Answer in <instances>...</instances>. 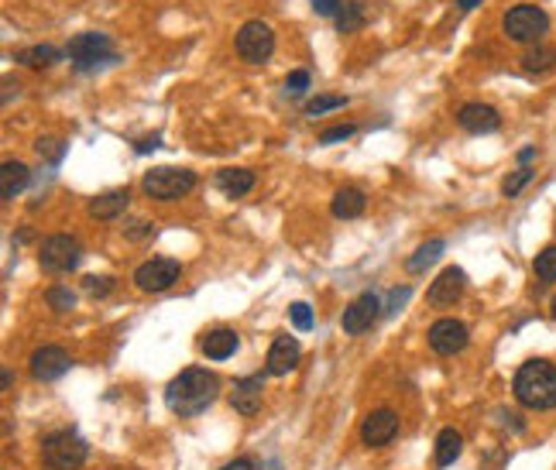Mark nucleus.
Returning <instances> with one entry per match:
<instances>
[{
    "label": "nucleus",
    "mask_w": 556,
    "mask_h": 470,
    "mask_svg": "<svg viewBox=\"0 0 556 470\" xmlns=\"http://www.w3.org/2000/svg\"><path fill=\"white\" fill-rule=\"evenodd\" d=\"M124 234L134 237V240H141V237L152 234V223H148V220H134V223L128 227V231H124Z\"/></svg>",
    "instance_id": "39"
},
{
    "label": "nucleus",
    "mask_w": 556,
    "mask_h": 470,
    "mask_svg": "<svg viewBox=\"0 0 556 470\" xmlns=\"http://www.w3.org/2000/svg\"><path fill=\"white\" fill-rule=\"evenodd\" d=\"M460 450H464V436L457 429H440V436H436V464L450 467L453 460L460 457Z\"/></svg>",
    "instance_id": "23"
},
{
    "label": "nucleus",
    "mask_w": 556,
    "mask_h": 470,
    "mask_svg": "<svg viewBox=\"0 0 556 470\" xmlns=\"http://www.w3.org/2000/svg\"><path fill=\"white\" fill-rule=\"evenodd\" d=\"M289 319H292V326L295 330H313V309L306 306V302H295V306H289Z\"/></svg>",
    "instance_id": "32"
},
{
    "label": "nucleus",
    "mask_w": 556,
    "mask_h": 470,
    "mask_svg": "<svg viewBox=\"0 0 556 470\" xmlns=\"http://www.w3.org/2000/svg\"><path fill=\"white\" fill-rule=\"evenodd\" d=\"M464 286H467V275H464V268H443L436 278H433V286H429V302L433 306H453L460 295H464Z\"/></svg>",
    "instance_id": "14"
},
{
    "label": "nucleus",
    "mask_w": 556,
    "mask_h": 470,
    "mask_svg": "<svg viewBox=\"0 0 556 470\" xmlns=\"http://www.w3.org/2000/svg\"><path fill=\"white\" fill-rule=\"evenodd\" d=\"M337 106H347V97H317V100H309L306 104V117H319V114H326V110H337Z\"/></svg>",
    "instance_id": "31"
},
{
    "label": "nucleus",
    "mask_w": 556,
    "mask_h": 470,
    "mask_svg": "<svg viewBox=\"0 0 556 470\" xmlns=\"http://www.w3.org/2000/svg\"><path fill=\"white\" fill-rule=\"evenodd\" d=\"M238 55L251 66H262L275 52V31L265 21H244L238 27Z\"/></svg>",
    "instance_id": "7"
},
{
    "label": "nucleus",
    "mask_w": 556,
    "mask_h": 470,
    "mask_svg": "<svg viewBox=\"0 0 556 470\" xmlns=\"http://www.w3.org/2000/svg\"><path fill=\"white\" fill-rule=\"evenodd\" d=\"M477 4H484V0H457V7H460V11H474Z\"/></svg>",
    "instance_id": "43"
},
{
    "label": "nucleus",
    "mask_w": 556,
    "mask_h": 470,
    "mask_svg": "<svg viewBox=\"0 0 556 470\" xmlns=\"http://www.w3.org/2000/svg\"><path fill=\"white\" fill-rule=\"evenodd\" d=\"M532 158H536V148H522V152H519V161H522V168H529Z\"/></svg>",
    "instance_id": "42"
},
{
    "label": "nucleus",
    "mask_w": 556,
    "mask_h": 470,
    "mask_svg": "<svg viewBox=\"0 0 556 470\" xmlns=\"http://www.w3.org/2000/svg\"><path fill=\"white\" fill-rule=\"evenodd\" d=\"M341 7H344V0H313V11L319 18H337Z\"/></svg>",
    "instance_id": "38"
},
{
    "label": "nucleus",
    "mask_w": 556,
    "mask_h": 470,
    "mask_svg": "<svg viewBox=\"0 0 556 470\" xmlns=\"http://www.w3.org/2000/svg\"><path fill=\"white\" fill-rule=\"evenodd\" d=\"M532 176H536L532 168H519V172H512V176H508V179L502 183V196L515 200V196H519V192H522V189L532 183Z\"/></svg>",
    "instance_id": "30"
},
{
    "label": "nucleus",
    "mask_w": 556,
    "mask_h": 470,
    "mask_svg": "<svg viewBox=\"0 0 556 470\" xmlns=\"http://www.w3.org/2000/svg\"><path fill=\"white\" fill-rule=\"evenodd\" d=\"M532 271H536V278H539V282H556V244L543 247V251L536 255Z\"/></svg>",
    "instance_id": "27"
},
{
    "label": "nucleus",
    "mask_w": 556,
    "mask_h": 470,
    "mask_svg": "<svg viewBox=\"0 0 556 470\" xmlns=\"http://www.w3.org/2000/svg\"><path fill=\"white\" fill-rule=\"evenodd\" d=\"M361 25H364V7H361L357 0L344 4V7H341V14H337V31L350 35V31H357Z\"/></svg>",
    "instance_id": "28"
},
{
    "label": "nucleus",
    "mask_w": 556,
    "mask_h": 470,
    "mask_svg": "<svg viewBox=\"0 0 556 470\" xmlns=\"http://www.w3.org/2000/svg\"><path fill=\"white\" fill-rule=\"evenodd\" d=\"M354 134H357L354 124H337V128H326V131L319 134V145H337V141H347Z\"/></svg>",
    "instance_id": "33"
},
{
    "label": "nucleus",
    "mask_w": 556,
    "mask_h": 470,
    "mask_svg": "<svg viewBox=\"0 0 556 470\" xmlns=\"http://www.w3.org/2000/svg\"><path fill=\"white\" fill-rule=\"evenodd\" d=\"M62 59V52L55 49V45H35V49H25V52H18V62L27 66V69H49Z\"/></svg>",
    "instance_id": "25"
},
{
    "label": "nucleus",
    "mask_w": 556,
    "mask_h": 470,
    "mask_svg": "<svg viewBox=\"0 0 556 470\" xmlns=\"http://www.w3.org/2000/svg\"><path fill=\"white\" fill-rule=\"evenodd\" d=\"M192 185H196V172H192V168H176V165H159V168H148V172H145V179H141L145 196L161 200V203L183 200Z\"/></svg>",
    "instance_id": "4"
},
{
    "label": "nucleus",
    "mask_w": 556,
    "mask_h": 470,
    "mask_svg": "<svg viewBox=\"0 0 556 470\" xmlns=\"http://www.w3.org/2000/svg\"><path fill=\"white\" fill-rule=\"evenodd\" d=\"M62 152H66V145H62L59 137H42V141H38V155L49 158V161H59Z\"/></svg>",
    "instance_id": "34"
},
{
    "label": "nucleus",
    "mask_w": 556,
    "mask_h": 470,
    "mask_svg": "<svg viewBox=\"0 0 556 470\" xmlns=\"http://www.w3.org/2000/svg\"><path fill=\"white\" fill-rule=\"evenodd\" d=\"M82 258V247L76 237L69 234H52L45 244H42V255H38V262L45 271H55V275H62V271H73Z\"/></svg>",
    "instance_id": "8"
},
{
    "label": "nucleus",
    "mask_w": 556,
    "mask_h": 470,
    "mask_svg": "<svg viewBox=\"0 0 556 470\" xmlns=\"http://www.w3.org/2000/svg\"><path fill=\"white\" fill-rule=\"evenodd\" d=\"M457 124L471 134H491L502 128V117L498 110L488 104H464L457 110Z\"/></svg>",
    "instance_id": "15"
},
{
    "label": "nucleus",
    "mask_w": 556,
    "mask_h": 470,
    "mask_svg": "<svg viewBox=\"0 0 556 470\" xmlns=\"http://www.w3.org/2000/svg\"><path fill=\"white\" fill-rule=\"evenodd\" d=\"M295 364H299V343H295L292 337L271 340V350H268V374L282 378V374L295 371Z\"/></svg>",
    "instance_id": "17"
},
{
    "label": "nucleus",
    "mask_w": 556,
    "mask_h": 470,
    "mask_svg": "<svg viewBox=\"0 0 556 470\" xmlns=\"http://www.w3.org/2000/svg\"><path fill=\"white\" fill-rule=\"evenodd\" d=\"M364 207H368V196L357 189V185H347V189H341L337 196H333V216H341V220H354V216H361L364 213Z\"/></svg>",
    "instance_id": "22"
},
{
    "label": "nucleus",
    "mask_w": 556,
    "mask_h": 470,
    "mask_svg": "<svg viewBox=\"0 0 556 470\" xmlns=\"http://www.w3.org/2000/svg\"><path fill=\"white\" fill-rule=\"evenodd\" d=\"M378 313H381V299L374 295V292H364V295H357L350 306H347L344 313V333H350V337H361V333H368L371 323L378 319Z\"/></svg>",
    "instance_id": "11"
},
{
    "label": "nucleus",
    "mask_w": 556,
    "mask_h": 470,
    "mask_svg": "<svg viewBox=\"0 0 556 470\" xmlns=\"http://www.w3.org/2000/svg\"><path fill=\"white\" fill-rule=\"evenodd\" d=\"M286 90H289L292 97L306 93V90H309V73H306V69H295V73H289V79H286Z\"/></svg>",
    "instance_id": "35"
},
{
    "label": "nucleus",
    "mask_w": 556,
    "mask_h": 470,
    "mask_svg": "<svg viewBox=\"0 0 556 470\" xmlns=\"http://www.w3.org/2000/svg\"><path fill=\"white\" fill-rule=\"evenodd\" d=\"M131 203V189H110L100 192L97 200H90V216L93 220H117Z\"/></svg>",
    "instance_id": "18"
},
{
    "label": "nucleus",
    "mask_w": 556,
    "mask_h": 470,
    "mask_svg": "<svg viewBox=\"0 0 556 470\" xmlns=\"http://www.w3.org/2000/svg\"><path fill=\"white\" fill-rule=\"evenodd\" d=\"M220 470H255V464L247 460V457H238V460H231V464H223Z\"/></svg>",
    "instance_id": "40"
},
{
    "label": "nucleus",
    "mask_w": 556,
    "mask_h": 470,
    "mask_svg": "<svg viewBox=\"0 0 556 470\" xmlns=\"http://www.w3.org/2000/svg\"><path fill=\"white\" fill-rule=\"evenodd\" d=\"M395 433H398V416L392 409H374V412H368L364 422H361V440L368 446L392 443Z\"/></svg>",
    "instance_id": "13"
},
{
    "label": "nucleus",
    "mask_w": 556,
    "mask_h": 470,
    "mask_svg": "<svg viewBox=\"0 0 556 470\" xmlns=\"http://www.w3.org/2000/svg\"><path fill=\"white\" fill-rule=\"evenodd\" d=\"M69 59H73V69L93 73V69H100L106 62H114L117 55H114V45H110L106 35H100V31H82V35H76L69 42Z\"/></svg>",
    "instance_id": "6"
},
{
    "label": "nucleus",
    "mask_w": 556,
    "mask_h": 470,
    "mask_svg": "<svg viewBox=\"0 0 556 470\" xmlns=\"http://www.w3.org/2000/svg\"><path fill=\"white\" fill-rule=\"evenodd\" d=\"M27 183H31V168H27L25 161H14V158H11V161L0 165V196H4V200L21 196Z\"/></svg>",
    "instance_id": "19"
},
{
    "label": "nucleus",
    "mask_w": 556,
    "mask_h": 470,
    "mask_svg": "<svg viewBox=\"0 0 556 470\" xmlns=\"http://www.w3.org/2000/svg\"><path fill=\"white\" fill-rule=\"evenodd\" d=\"M550 313H553V319H556V299L550 302Z\"/></svg>",
    "instance_id": "44"
},
{
    "label": "nucleus",
    "mask_w": 556,
    "mask_h": 470,
    "mask_svg": "<svg viewBox=\"0 0 556 470\" xmlns=\"http://www.w3.org/2000/svg\"><path fill=\"white\" fill-rule=\"evenodd\" d=\"M262 385H265V374H251L234 385L231 392V405L238 409V416H258L262 409Z\"/></svg>",
    "instance_id": "16"
},
{
    "label": "nucleus",
    "mask_w": 556,
    "mask_h": 470,
    "mask_svg": "<svg viewBox=\"0 0 556 470\" xmlns=\"http://www.w3.org/2000/svg\"><path fill=\"white\" fill-rule=\"evenodd\" d=\"M45 302L52 306L55 313H69V309H76V292H73V288L55 286L45 292Z\"/></svg>",
    "instance_id": "29"
},
{
    "label": "nucleus",
    "mask_w": 556,
    "mask_h": 470,
    "mask_svg": "<svg viewBox=\"0 0 556 470\" xmlns=\"http://www.w3.org/2000/svg\"><path fill=\"white\" fill-rule=\"evenodd\" d=\"M152 148H159V134H152V137H145L141 145H137V152L145 155V152H152Z\"/></svg>",
    "instance_id": "41"
},
{
    "label": "nucleus",
    "mask_w": 556,
    "mask_h": 470,
    "mask_svg": "<svg viewBox=\"0 0 556 470\" xmlns=\"http://www.w3.org/2000/svg\"><path fill=\"white\" fill-rule=\"evenodd\" d=\"M220 395V378L207 367H185L179 378H172V385L165 388V402L172 412L179 416H200L203 409H210Z\"/></svg>",
    "instance_id": "1"
},
{
    "label": "nucleus",
    "mask_w": 556,
    "mask_h": 470,
    "mask_svg": "<svg viewBox=\"0 0 556 470\" xmlns=\"http://www.w3.org/2000/svg\"><path fill=\"white\" fill-rule=\"evenodd\" d=\"M234 350H238V333L227 330V326H216V330H210V333L203 337V354H207L210 361H227Z\"/></svg>",
    "instance_id": "21"
},
{
    "label": "nucleus",
    "mask_w": 556,
    "mask_h": 470,
    "mask_svg": "<svg viewBox=\"0 0 556 470\" xmlns=\"http://www.w3.org/2000/svg\"><path fill=\"white\" fill-rule=\"evenodd\" d=\"M27 367H31V378L35 381H55V378H62L69 367H73V361H69V354L62 350V347H38L35 354H31V361H27Z\"/></svg>",
    "instance_id": "12"
},
{
    "label": "nucleus",
    "mask_w": 556,
    "mask_h": 470,
    "mask_svg": "<svg viewBox=\"0 0 556 470\" xmlns=\"http://www.w3.org/2000/svg\"><path fill=\"white\" fill-rule=\"evenodd\" d=\"M556 66V52L550 49V45H539V49H529V52L522 55V69L526 73H550Z\"/></svg>",
    "instance_id": "26"
},
{
    "label": "nucleus",
    "mask_w": 556,
    "mask_h": 470,
    "mask_svg": "<svg viewBox=\"0 0 556 470\" xmlns=\"http://www.w3.org/2000/svg\"><path fill=\"white\" fill-rule=\"evenodd\" d=\"M216 189L223 192V196H247L251 189H255V172L251 168H220L216 172Z\"/></svg>",
    "instance_id": "20"
},
{
    "label": "nucleus",
    "mask_w": 556,
    "mask_h": 470,
    "mask_svg": "<svg viewBox=\"0 0 556 470\" xmlns=\"http://www.w3.org/2000/svg\"><path fill=\"white\" fill-rule=\"evenodd\" d=\"M443 247H447V244H443L440 237H436V240H426L423 247H419V251H416V255L405 262V268H409L412 275H419V271H426L429 264H436L440 258H443Z\"/></svg>",
    "instance_id": "24"
},
{
    "label": "nucleus",
    "mask_w": 556,
    "mask_h": 470,
    "mask_svg": "<svg viewBox=\"0 0 556 470\" xmlns=\"http://www.w3.org/2000/svg\"><path fill=\"white\" fill-rule=\"evenodd\" d=\"M86 292H90V295H110V292H114V278L90 275V278H86Z\"/></svg>",
    "instance_id": "37"
},
{
    "label": "nucleus",
    "mask_w": 556,
    "mask_h": 470,
    "mask_svg": "<svg viewBox=\"0 0 556 470\" xmlns=\"http://www.w3.org/2000/svg\"><path fill=\"white\" fill-rule=\"evenodd\" d=\"M502 27H505V35H508L512 42H519V45H532V42H539V38L550 31V18H546V11L532 7V4H519V7L505 11Z\"/></svg>",
    "instance_id": "5"
},
{
    "label": "nucleus",
    "mask_w": 556,
    "mask_h": 470,
    "mask_svg": "<svg viewBox=\"0 0 556 470\" xmlns=\"http://www.w3.org/2000/svg\"><path fill=\"white\" fill-rule=\"evenodd\" d=\"M179 275H183L179 262H172V258H152V262H145L134 271V286L141 288V292H165V288H172L179 282Z\"/></svg>",
    "instance_id": "9"
},
{
    "label": "nucleus",
    "mask_w": 556,
    "mask_h": 470,
    "mask_svg": "<svg viewBox=\"0 0 556 470\" xmlns=\"http://www.w3.org/2000/svg\"><path fill=\"white\" fill-rule=\"evenodd\" d=\"M86 457H90V446L73 429H59L52 436H45V443H42V460L49 470H80Z\"/></svg>",
    "instance_id": "3"
},
{
    "label": "nucleus",
    "mask_w": 556,
    "mask_h": 470,
    "mask_svg": "<svg viewBox=\"0 0 556 470\" xmlns=\"http://www.w3.org/2000/svg\"><path fill=\"white\" fill-rule=\"evenodd\" d=\"M515 398L519 405H526L532 412H546L556 409V364L532 357L515 371Z\"/></svg>",
    "instance_id": "2"
},
{
    "label": "nucleus",
    "mask_w": 556,
    "mask_h": 470,
    "mask_svg": "<svg viewBox=\"0 0 556 470\" xmlns=\"http://www.w3.org/2000/svg\"><path fill=\"white\" fill-rule=\"evenodd\" d=\"M471 343V330H467V323H460V319H436L433 326H429V347L436 350V354H443V357H450V354H460L464 347Z\"/></svg>",
    "instance_id": "10"
},
{
    "label": "nucleus",
    "mask_w": 556,
    "mask_h": 470,
    "mask_svg": "<svg viewBox=\"0 0 556 470\" xmlns=\"http://www.w3.org/2000/svg\"><path fill=\"white\" fill-rule=\"evenodd\" d=\"M409 295H412V288L409 286H398V288H392V295H388V306H385V313L392 316V313H398L405 302H409Z\"/></svg>",
    "instance_id": "36"
}]
</instances>
